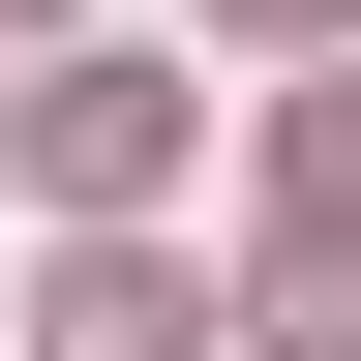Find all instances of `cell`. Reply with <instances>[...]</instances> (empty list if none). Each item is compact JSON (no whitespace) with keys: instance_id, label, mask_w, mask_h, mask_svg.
<instances>
[{"instance_id":"cell-1","label":"cell","mask_w":361,"mask_h":361,"mask_svg":"<svg viewBox=\"0 0 361 361\" xmlns=\"http://www.w3.org/2000/svg\"><path fill=\"white\" fill-rule=\"evenodd\" d=\"M30 180H61V211H151V180H180V90L151 61H61V90H30Z\"/></svg>"},{"instance_id":"cell-2","label":"cell","mask_w":361,"mask_h":361,"mask_svg":"<svg viewBox=\"0 0 361 361\" xmlns=\"http://www.w3.org/2000/svg\"><path fill=\"white\" fill-rule=\"evenodd\" d=\"M61 361H180V271H151V241H90V271H61Z\"/></svg>"},{"instance_id":"cell-3","label":"cell","mask_w":361,"mask_h":361,"mask_svg":"<svg viewBox=\"0 0 361 361\" xmlns=\"http://www.w3.org/2000/svg\"><path fill=\"white\" fill-rule=\"evenodd\" d=\"M301 211H331V241H361V90H301Z\"/></svg>"},{"instance_id":"cell-4","label":"cell","mask_w":361,"mask_h":361,"mask_svg":"<svg viewBox=\"0 0 361 361\" xmlns=\"http://www.w3.org/2000/svg\"><path fill=\"white\" fill-rule=\"evenodd\" d=\"M0 30H30V0H0Z\"/></svg>"}]
</instances>
